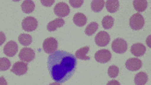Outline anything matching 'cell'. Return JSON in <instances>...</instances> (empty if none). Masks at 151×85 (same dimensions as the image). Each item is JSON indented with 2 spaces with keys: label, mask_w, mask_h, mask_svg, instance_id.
<instances>
[{
  "label": "cell",
  "mask_w": 151,
  "mask_h": 85,
  "mask_svg": "<svg viewBox=\"0 0 151 85\" xmlns=\"http://www.w3.org/2000/svg\"><path fill=\"white\" fill-rule=\"evenodd\" d=\"M5 40H6V36H5V34L3 32L0 31V46L4 43Z\"/></svg>",
  "instance_id": "cell-28"
},
{
  "label": "cell",
  "mask_w": 151,
  "mask_h": 85,
  "mask_svg": "<svg viewBox=\"0 0 151 85\" xmlns=\"http://www.w3.org/2000/svg\"><path fill=\"white\" fill-rule=\"evenodd\" d=\"M65 24V21L62 18H57L54 21H50L47 26V29L49 32H55L56 29L62 27Z\"/></svg>",
  "instance_id": "cell-14"
},
{
  "label": "cell",
  "mask_w": 151,
  "mask_h": 85,
  "mask_svg": "<svg viewBox=\"0 0 151 85\" xmlns=\"http://www.w3.org/2000/svg\"><path fill=\"white\" fill-rule=\"evenodd\" d=\"M144 16L140 13H137L132 15V17L130 18L129 21V24H130L131 28L132 30H140L144 27Z\"/></svg>",
  "instance_id": "cell-2"
},
{
  "label": "cell",
  "mask_w": 151,
  "mask_h": 85,
  "mask_svg": "<svg viewBox=\"0 0 151 85\" xmlns=\"http://www.w3.org/2000/svg\"><path fill=\"white\" fill-rule=\"evenodd\" d=\"M49 85H61V84L60 83H57V82H55V83H51Z\"/></svg>",
  "instance_id": "cell-32"
},
{
  "label": "cell",
  "mask_w": 151,
  "mask_h": 85,
  "mask_svg": "<svg viewBox=\"0 0 151 85\" xmlns=\"http://www.w3.org/2000/svg\"><path fill=\"white\" fill-rule=\"evenodd\" d=\"M55 3V0H51V1H45V0H41V4H42L44 6H51L53 4Z\"/></svg>",
  "instance_id": "cell-29"
},
{
  "label": "cell",
  "mask_w": 151,
  "mask_h": 85,
  "mask_svg": "<svg viewBox=\"0 0 151 85\" xmlns=\"http://www.w3.org/2000/svg\"><path fill=\"white\" fill-rule=\"evenodd\" d=\"M105 2L104 0H94L91 3V9L94 12H99L103 9Z\"/></svg>",
  "instance_id": "cell-22"
},
{
  "label": "cell",
  "mask_w": 151,
  "mask_h": 85,
  "mask_svg": "<svg viewBox=\"0 0 151 85\" xmlns=\"http://www.w3.org/2000/svg\"><path fill=\"white\" fill-rule=\"evenodd\" d=\"M89 51V46H85L83 48H81L76 50L75 54V57L76 59L84 60V61H89L90 57L87 55V54Z\"/></svg>",
  "instance_id": "cell-15"
},
{
  "label": "cell",
  "mask_w": 151,
  "mask_h": 85,
  "mask_svg": "<svg viewBox=\"0 0 151 85\" xmlns=\"http://www.w3.org/2000/svg\"><path fill=\"white\" fill-rule=\"evenodd\" d=\"M48 68L51 78L55 82L65 83L75 72L76 58L66 51L56 50L48 56Z\"/></svg>",
  "instance_id": "cell-1"
},
{
  "label": "cell",
  "mask_w": 151,
  "mask_h": 85,
  "mask_svg": "<svg viewBox=\"0 0 151 85\" xmlns=\"http://www.w3.org/2000/svg\"><path fill=\"white\" fill-rule=\"evenodd\" d=\"M35 9V4L33 1L31 0H25L21 4V9L24 13L26 14H30L32 13Z\"/></svg>",
  "instance_id": "cell-18"
},
{
  "label": "cell",
  "mask_w": 151,
  "mask_h": 85,
  "mask_svg": "<svg viewBox=\"0 0 151 85\" xmlns=\"http://www.w3.org/2000/svg\"><path fill=\"white\" fill-rule=\"evenodd\" d=\"M111 49L115 53L123 54L127 50V42L123 38H116L112 42Z\"/></svg>",
  "instance_id": "cell-4"
},
{
  "label": "cell",
  "mask_w": 151,
  "mask_h": 85,
  "mask_svg": "<svg viewBox=\"0 0 151 85\" xmlns=\"http://www.w3.org/2000/svg\"><path fill=\"white\" fill-rule=\"evenodd\" d=\"M105 7L108 12L110 13H115L118 10L120 7V3L117 0H108L105 2Z\"/></svg>",
  "instance_id": "cell-16"
},
{
  "label": "cell",
  "mask_w": 151,
  "mask_h": 85,
  "mask_svg": "<svg viewBox=\"0 0 151 85\" xmlns=\"http://www.w3.org/2000/svg\"><path fill=\"white\" fill-rule=\"evenodd\" d=\"M69 3L73 8H80L83 4V0H70Z\"/></svg>",
  "instance_id": "cell-27"
},
{
  "label": "cell",
  "mask_w": 151,
  "mask_h": 85,
  "mask_svg": "<svg viewBox=\"0 0 151 85\" xmlns=\"http://www.w3.org/2000/svg\"><path fill=\"white\" fill-rule=\"evenodd\" d=\"M18 39H19V42H21V44L27 47L29 46L32 42V37L27 33H21V35L19 36Z\"/></svg>",
  "instance_id": "cell-21"
},
{
  "label": "cell",
  "mask_w": 151,
  "mask_h": 85,
  "mask_svg": "<svg viewBox=\"0 0 151 85\" xmlns=\"http://www.w3.org/2000/svg\"><path fill=\"white\" fill-rule=\"evenodd\" d=\"M0 85H7V81L4 77H0Z\"/></svg>",
  "instance_id": "cell-31"
},
{
  "label": "cell",
  "mask_w": 151,
  "mask_h": 85,
  "mask_svg": "<svg viewBox=\"0 0 151 85\" xmlns=\"http://www.w3.org/2000/svg\"><path fill=\"white\" fill-rule=\"evenodd\" d=\"M98 28H99V25L97 24V22L93 21L87 26V27L85 29V33L88 36L93 35L95 33V32L98 30Z\"/></svg>",
  "instance_id": "cell-23"
},
{
  "label": "cell",
  "mask_w": 151,
  "mask_h": 85,
  "mask_svg": "<svg viewBox=\"0 0 151 85\" xmlns=\"http://www.w3.org/2000/svg\"><path fill=\"white\" fill-rule=\"evenodd\" d=\"M54 12L57 16L61 18V17H65L66 15H68L70 10V8L67 4H65L64 2H60L55 5Z\"/></svg>",
  "instance_id": "cell-6"
},
{
  "label": "cell",
  "mask_w": 151,
  "mask_h": 85,
  "mask_svg": "<svg viewBox=\"0 0 151 85\" xmlns=\"http://www.w3.org/2000/svg\"><path fill=\"white\" fill-rule=\"evenodd\" d=\"M10 61L8 58H0V71H6L10 67Z\"/></svg>",
  "instance_id": "cell-25"
},
{
  "label": "cell",
  "mask_w": 151,
  "mask_h": 85,
  "mask_svg": "<svg viewBox=\"0 0 151 85\" xmlns=\"http://www.w3.org/2000/svg\"><path fill=\"white\" fill-rule=\"evenodd\" d=\"M115 20L112 16L110 15H106L104 16L102 20V26L104 29H110L113 27Z\"/></svg>",
  "instance_id": "cell-24"
},
{
  "label": "cell",
  "mask_w": 151,
  "mask_h": 85,
  "mask_svg": "<svg viewBox=\"0 0 151 85\" xmlns=\"http://www.w3.org/2000/svg\"><path fill=\"white\" fill-rule=\"evenodd\" d=\"M110 37L107 32H99L95 37V43L99 47H104L110 42Z\"/></svg>",
  "instance_id": "cell-9"
},
{
  "label": "cell",
  "mask_w": 151,
  "mask_h": 85,
  "mask_svg": "<svg viewBox=\"0 0 151 85\" xmlns=\"http://www.w3.org/2000/svg\"><path fill=\"white\" fill-rule=\"evenodd\" d=\"M18 51V45L14 41H9L4 45V53L9 57H13Z\"/></svg>",
  "instance_id": "cell-12"
},
{
  "label": "cell",
  "mask_w": 151,
  "mask_h": 85,
  "mask_svg": "<svg viewBox=\"0 0 151 85\" xmlns=\"http://www.w3.org/2000/svg\"><path fill=\"white\" fill-rule=\"evenodd\" d=\"M28 71V66L26 62L17 61L13 65L11 71L17 76H21L26 74Z\"/></svg>",
  "instance_id": "cell-10"
},
{
  "label": "cell",
  "mask_w": 151,
  "mask_h": 85,
  "mask_svg": "<svg viewBox=\"0 0 151 85\" xmlns=\"http://www.w3.org/2000/svg\"><path fill=\"white\" fill-rule=\"evenodd\" d=\"M22 28L26 32H32L37 29L38 22L37 21V19L34 18L33 16H28L26 17L23 21H22Z\"/></svg>",
  "instance_id": "cell-5"
},
{
  "label": "cell",
  "mask_w": 151,
  "mask_h": 85,
  "mask_svg": "<svg viewBox=\"0 0 151 85\" xmlns=\"http://www.w3.org/2000/svg\"><path fill=\"white\" fill-rule=\"evenodd\" d=\"M148 75L144 71H140L136 74L134 78V82L136 85H145L148 82Z\"/></svg>",
  "instance_id": "cell-19"
},
{
  "label": "cell",
  "mask_w": 151,
  "mask_h": 85,
  "mask_svg": "<svg viewBox=\"0 0 151 85\" xmlns=\"http://www.w3.org/2000/svg\"><path fill=\"white\" fill-rule=\"evenodd\" d=\"M42 48H43V50L45 53L51 55L57 50L58 42L55 37H48L43 41Z\"/></svg>",
  "instance_id": "cell-3"
},
{
  "label": "cell",
  "mask_w": 151,
  "mask_h": 85,
  "mask_svg": "<svg viewBox=\"0 0 151 85\" xmlns=\"http://www.w3.org/2000/svg\"><path fill=\"white\" fill-rule=\"evenodd\" d=\"M87 17L83 13H76L73 16V21L77 27H83L87 24Z\"/></svg>",
  "instance_id": "cell-17"
},
{
  "label": "cell",
  "mask_w": 151,
  "mask_h": 85,
  "mask_svg": "<svg viewBox=\"0 0 151 85\" xmlns=\"http://www.w3.org/2000/svg\"><path fill=\"white\" fill-rule=\"evenodd\" d=\"M94 58L99 63H107L111 59V53L108 50H98L94 55Z\"/></svg>",
  "instance_id": "cell-8"
},
{
  "label": "cell",
  "mask_w": 151,
  "mask_h": 85,
  "mask_svg": "<svg viewBox=\"0 0 151 85\" xmlns=\"http://www.w3.org/2000/svg\"><path fill=\"white\" fill-rule=\"evenodd\" d=\"M119 71H119L118 66L113 65V66H110V67H109V69H108V75H109V77H110L111 78H115L118 76Z\"/></svg>",
  "instance_id": "cell-26"
},
{
  "label": "cell",
  "mask_w": 151,
  "mask_h": 85,
  "mask_svg": "<svg viewBox=\"0 0 151 85\" xmlns=\"http://www.w3.org/2000/svg\"><path fill=\"white\" fill-rule=\"evenodd\" d=\"M107 85H121V84L116 80H111L110 82H108Z\"/></svg>",
  "instance_id": "cell-30"
},
{
  "label": "cell",
  "mask_w": 151,
  "mask_h": 85,
  "mask_svg": "<svg viewBox=\"0 0 151 85\" xmlns=\"http://www.w3.org/2000/svg\"><path fill=\"white\" fill-rule=\"evenodd\" d=\"M147 6H148V2L146 0H134L133 1V7L138 13L145 11Z\"/></svg>",
  "instance_id": "cell-20"
},
{
  "label": "cell",
  "mask_w": 151,
  "mask_h": 85,
  "mask_svg": "<svg viewBox=\"0 0 151 85\" xmlns=\"http://www.w3.org/2000/svg\"><path fill=\"white\" fill-rule=\"evenodd\" d=\"M146 51V48L143 43L141 42H137L132 44V48H131V52L133 55H135L136 57L143 56L145 54Z\"/></svg>",
  "instance_id": "cell-13"
},
{
  "label": "cell",
  "mask_w": 151,
  "mask_h": 85,
  "mask_svg": "<svg viewBox=\"0 0 151 85\" xmlns=\"http://www.w3.org/2000/svg\"><path fill=\"white\" fill-rule=\"evenodd\" d=\"M126 68L131 71L139 70L142 67V61L137 58H130L126 61Z\"/></svg>",
  "instance_id": "cell-11"
},
{
  "label": "cell",
  "mask_w": 151,
  "mask_h": 85,
  "mask_svg": "<svg viewBox=\"0 0 151 85\" xmlns=\"http://www.w3.org/2000/svg\"><path fill=\"white\" fill-rule=\"evenodd\" d=\"M19 58L23 62H26V63L31 62L34 60L35 58L34 50L31 48H24L20 51Z\"/></svg>",
  "instance_id": "cell-7"
}]
</instances>
